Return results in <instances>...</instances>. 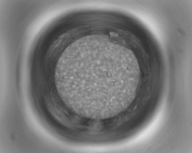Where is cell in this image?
Wrapping results in <instances>:
<instances>
[{
  "label": "cell",
  "mask_w": 192,
  "mask_h": 153,
  "mask_svg": "<svg viewBox=\"0 0 192 153\" xmlns=\"http://www.w3.org/2000/svg\"><path fill=\"white\" fill-rule=\"evenodd\" d=\"M55 82L66 104L78 114L97 119L114 117L134 99L140 68L127 48L103 35L80 39L58 62Z\"/></svg>",
  "instance_id": "6da1fadb"
}]
</instances>
